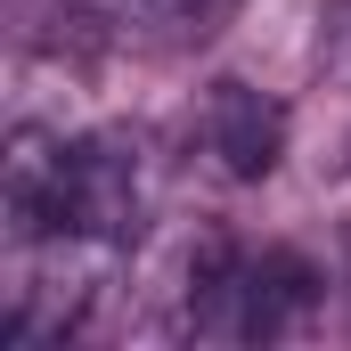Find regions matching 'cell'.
Returning a JSON list of instances; mask_svg holds the SVG:
<instances>
[{
	"label": "cell",
	"mask_w": 351,
	"mask_h": 351,
	"mask_svg": "<svg viewBox=\"0 0 351 351\" xmlns=\"http://www.w3.org/2000/svg\"><path fill=\"white\" fill-rule=\"evenodd\" d=\"M327 278L294 245H237V237H204L188 254L180 286V327L204 343H278L319 311Z\"/></svg>",
	"instance_id": "1"
},
{
	"label": "cell",
	"mask_w": 351,
	"mask_h": 351,
	"mask_svg": "<svg viewBox=\"0 0 351 351\" xmlns=\"http://www.w3.org/2000/svg\"><path fill=\"white\" fill-rule=\"evenodd\" d=\"M114 245L98 237H33V245H8V294H0V343H66L90 319L98 286L114 278Z\"/></svg>",
	"instance_id": "2"
},
{
	"label": "cell",
	"mask_w": 351,
	"mask_h": 351,
	"mask_svg": "<svg viewBox=\"0 0 351 351\" xmlns=\"http://www.w3.org/2000/svg\"><path fill=\"white\" fill-rule=\"evenodd\" d=\"M156 213V164L131 131H90V139H66V221L74 237H98L114 254L139 245Z\"/></svg>",
	"instance_id": "3"
},
{
	"label": "cell",
	"mask_w": 351,
	"mask_h": 351,
	"mask_svg": "<svg viewBox=\"0 0 351 351\" xmlns=\"http://www.w3.org/2000/svg\"><path fill=\"white\" fill-rule=\"evenodd\" d=\"M188 147H196V164L213 180L254 188V180H269L278 156H286V106H278L269 90L221 74V82H204L196 114H188Z\"/></svg>",
	"instance_id": "4"
},
{
	"label": "cell",
	"mask_w": 351,
	"mask_h": 351,
	"mask_svg": "<svg viewBox=\"0 0 351 351\" xmlns=\"http://www.w3.org/2000/svg\"><path fill=\"white\" fill-rule=\"evenodd\" d=\"M0 221H8V245L58 237V221H66V131H41V123H16L8 131V156H0Z\"/></svg>",
	"instance_id": "5"
},
{
	"label": "cell",
	"mask_w": 351,
	"mask_h": 351,
	"mask_svg": "<svg viewBox=\"0 0 351 351\" xmlns=\"http://www.w3.org/2000/svg\"><path fill=\"white\" fill-rule=\"evenodd\" d=\"M98 25H114L123 41H147V49H196L229 25L237 0H82Z\"/></svg>",
	"instance_id": "6"
}]
</instances>
